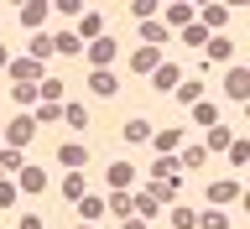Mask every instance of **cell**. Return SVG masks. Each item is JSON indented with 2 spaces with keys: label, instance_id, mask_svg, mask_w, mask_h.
<instances>
[{
  "label": "cell",
  "instance_id": "cell-33",
  "mask_svg": "<svg viewBox=\"0 0 250 229\" xmlns=\"http://www.w3.org/2000/svg\"><path fill=\"white\" fill-rule=\"evenodd\" d=\"M193 120H198L203 130H208V125H219V109L208 104V99H198V104H193Z\"/></svg>",
  "mask_w": 250,
  "mask_h": 229
},
{
  "label": "cell",
  "instance_id": "cell-14",
  "mask_svg": "<svg viewBox=\"0 0 250 229\" xmlns=\"http://www.w3.org/2000/svg\"><path fill=\"white\" fill-rule=\"evenodd\" d=\"M47 11H52V5H47V0H26V5H21V26H26V31H42Z\"/></svg>",
  "mask_w": 250,
  "mask_h": 229
},
{
  "label": "cell",
  "instance_id": "cell-1",
  "mask_svg": "<svg viewBox=\"0 0 250 229\" xmlns=\"http://www.w3.org/2000/svg\"><path fill=\"white\" fill-rule=\"evenodd\" d=\"M37 136H42V130H37V120H31V115H16V120L5 125V146H16V151H26Z\"/></svg>",
  "mask_w": 250,
  "mask_h": 229
},
{
  "label": "cell",
  "instance_id": "cell-27",
  "mask_svg": "<svg viewBox=\"0 0 250 229\" xmlns=\"http://www.w3.org/2000/svg\"><path fill=\"white\" fill-rule=\"evenodd\" d=\"M125 141H130V146H136V141H151V120H125V130H120Z\"/></svg>",
  "mask_w": 250,
  "mask_h": 229
},
{
  "label": "cell",
  "instance_id": "cell-2",
  "mask_svg": "<svg viewBox=\"0 0 250 229\" xmlns=\"http://www.w3.org/2000/svg\"><path fill=\"white\" fill-rule=\"evenodd\" d=\"M58 162L68 172H83V167H89V146H83V141H62V146H58Z\"/></svg>",
  "mask_w": 250,
  "mask_h": 229
},
{
  "label": "cell",
  "instance_id": "cell-19",
  "mask_svg": "<svg viewBox=\"0 0 250 229\" xmlns=\"http://www.w3.org/2000/svg\"><path fill=\"white\" fill-rule=\"evenodd\" d=\"M203 47H208V58H203V62H229L234 58V42H229V37H208Z\"/></svg>",
  "mask_w": 250,
  "mask_h": 229
},
{
  "label": "cell",
  "instance_id": "cell-11",
  "mask_svg": "<svg viewBox=\"0 0 250 229\" xmlns=\"http://www.w3.org/2000/svg\"><path fill=\"white\" fill-rule=\"evenodd\" d=\"M104 183L115 187V193H130V183H136V167H130V162H109Z\"/></svg>",
  "mask_w": 250,
  "mask_h": 229
},
{
  "label": "cell",
  "instance_id": "cell-3",
  "mask_svg": "<svg viewBox=\"0 0 250 229\" xmlns=\"http://www.w3.org/2000/svg\"><path fill=\"white\" fill-rule=\"evenodd\" d=\"M115 52H120V47L109 42V37H99V42H89V52H83V58L94 62V73H109V62H115Z\"/></svg>",
  "mask_w": 250,
  "mask_h": 229
},
{
  "label": "cell",
  "instance_id": "cell-22",
  "mask_svg": "<svg viewBox=\"0 0 250 229\" xmlns=\"http://www.w3.org/2000/svg\"><path fill=\"white\" fill-rule=\"evenodd\" d=\"M89 94H99V99H109V94H120L115 73H89Z\"/></svg>",
  "mask_w": 250,
  "mask_h": 229
},
{
  "label": "cell",
  "instance_id": "cell-16",
  "mask_svg": "<svg viewBox=\"0 0 250 229\" xmlns=\"http://www.w3.org/2000/svg\"><path fill=\"white\" fill-rule=\"evenodd\" d=\"M52 58H83V42H78L73 31H58L52 37Z\"/></svg>",
  "mask_w": 250,
  "mask_h": 229
},
{
  "label": "cell",
  "instance_id": "cell-32",
  "mask_svg": "<svg viewBox=\"0 0 250 229\" xmlns=\"http://www.w3.org/2000/svg\"><path fill=\"white\" fill-rule=\"evenodd\" d=\"M172 229H198V214L183 208V203H172Z\"/></svg>",
  "mask_w": 250,
  "mask_h": 229
},
{
  "label": "cell",
  "instance_id": "cell-18",
  "mask_svg": "<svg viewBox=\"0 0 250 229\" xmlns=\"http://www.w3.org/2000/svg\"><path fill=\"white\" fill-rule=\"evenodd\" d=\"M172 99H177V104H188V109H193V104H198V99H203V83H198V78H183V83L172 89Z\"/></svg>",
  "mask_w": 250,
  "mask_h": 229
},
{
  "label": "cell",
  "instance_id": "cell-24",
  "mask_svg": "<svg viewBox=\"0 0 250 229\" xmlns=\"http://www.w3.org/2000/svg\"><path fill=\"white\" fill-rule=\"evenodd\" d=\"M11 99L21 104V115H31V109H37V83H16V89H11Z\"/></svg>",
  "mask_w": 250,
  "mask_h": 229
},
{
  "label": "cell",
  "instance_id": "cell-25",
  "mask_svg": "<svg viewBox=\"0 0 250 229\" xmlns=\"http://www.w3.org/2000/svg\"><path fill=\"white\" fill-rule=\"evenodd\" d=\"M83 183H89L83 172H68V177H62V198H68V203H78V198H83Z\"/></svg>",
  "mask_w": 250,
  "mask_h": 229
},
{
  "label": "cell",
  "instance_id": "cell-30",
  "mask_svg": "<svg viewBox=\"0 0 250 229\" xmlns=\"http://www.w3.org/2000/svg\"><path fill=\"white\" fill-rule=\"evenodd\" d=\"M78 214H83V224H89V219H99V214H104V198L83 193V198H78Z\"/></svg>",
  "mask_w": 250,
  "mask_h": 229
},
{
  "label": "cell",
  "instance_id": "cell-35",
  "mask_svg": "<svg viewBox=\"0 0 250 229\" xmlns=\"http://www.w3.org/2000/svg\"><path fill=\"white\" fill-rule=\"evenodd\" d=\"M198 229H229V219L219 214V208H203V214H198Z\"/></svg>",
  "mask_w": 250,
  "mask_h": 229
},
{
  "label": "cell",
  "instance_id": "cell-10",
  "mask_svg": "<svg viewBox=\"0 0 250 229\" xmlns=\"http://www.w3.org/2000/svg\"><path fill=\"white\" fill-rule=\"evenodd\" d=\"M73 37H78V42H99V37H104V16H99V11H83Z\"/></svg>",
  "mask_w": 250,
  "mask_h": 229
},
{
  "label": "cell",
  "instance_id": "cell-8",
  "mask_svg": "<svg viewBox=\"0 0 250 229\" xmlns=\"http://www.w3.org/2000/svg\"><path fill=\"white\" fill-rule=\"evenodd\" d=\"M5 73H11V83H37V78H42V62H31V58H11V62H5Z\"/></svg>",
  "mask_w": 250,
  "mask_h": 229
},
{
  "label": "cell",
  "instance_id": "cell-31",
  "mask_svg": "<svg viewBox=\"0 0 250 229\" xmlns=\"http://www.w3.org/2000/svg\"><path fill=\"white\" fill-rule=\"evenodd\" d=\"M104 208H109L115 219H136V214H130V193H109V203H104Z\"/></svg>",
  "mask_w": 250,
  "mask_h": 229
},
{
  "label": "cell",
  "instance_id": "cell-7",
  "mask_svg": "<svg viewBox=\"0 0 250 229\" xmlns=\"http://www.w3.org/2000/svg\"><path fill=\"white\" fill-rule=\"evenodd\" d=\"M177 187H183V177H151V187H146V198H156L162 208H167V203H177Z\"/></svg>",
  "mask_w": 250,
  "mask_h": 229
},
{
  "label": "cell",
  "instance_id": "cell-6",
  "mask_svg": "<svg viewBox=\"0 0 250 229\" xmlns=\"http://www.w3.org/2000/svg\"><path fill=\"white\" fill-rule=\"evenodd\" d=\"M47 183H52V177H47L42 167H21L16 172V193H47Z\"/></svg>",
  "mask_w": 250,
  "mask_h": 229
},
{
  "label": "cell",
  "instance_id": "cell-38",
  "mask_svg": "<svg viewBox=\"0 0 250 229\" xmlns=\"http://www.w3.org/2000/svg\"><path fill=\"white\" fill-rule=\"evenodd\" d=\"M16 198H21V193H16V183H11V177H0V208H11Z\"/></svg>",
  "mask_w": 250,
  "mask_h": 229
},
{
  "label": "cell",
  "instance_id": "cell-37",
  "mask_svg": "<svg viewBox=\"0 0 250 229\" xmlns=\"http://www.w3.org/2000/svg\"><path fill=\"white\" fill-rule=\"evenodd\" d=\"M183 42H188V47H203V42H208V31L193 21V26H183Z\"/></svg>",
  "mask_w": 250,
  "mask_h": 229
},
{
  "label": "cell",
  "instance_id": "cell-4",
  "mask_svg": "<svg viewBox=\"0 0 250 229\" xmlns=\"http://www.w3.org/2000/svg\"><path fill=\"white\" fill-rule=\"evenodd\" d=\"M162 62H167V58H162L156 47H136V52H130V73H146V78H151Z\"/></svg>",
  "mask_w": 250,
  "mask_h": 229
},
{
  "label": "cell",
  "instance_id": "cell-12",
  "mask_svg": "<svg viewBox=\"0 0 250 229\" xmlns=\"http://www.w3.org/2000/svg\"><path fill=\"white\" fill-rule=\"evenodd\" d=\"M177 83H183V68H177V62H162V68L151 73V89H156V94H172Z\"/></svg>",
  "mask_w": 250,
  "mask_h": 229
},
{
  "label": "cell",
  "instance_id": "cell-29",
  "mask_svg": "<svg viewBox=\"0 0 250 229\" xmlns=\"http://www.w3.org/2000/svg\"><path fill=\"white\" fill-rule=\"evenodd\" d=\"M125 11L136 16V21H151V16H162V5H156V0H130Z\"/></svg>",
  "mask_w": 250,
  "mask_h": 229
},
{
  "label": "cell",
  "instance_id": "cell-39",
  "mask_svg": "<svg viewBox=\"0 0 250 229\" xmlns=\"http://www.w3.org/2000/svg\"><path fill=\"white\" fill-rule=\"evenodd\" d=\"M52 11H58V16H83V5H78V0H58Z\"/></svg>",
  "mask_w": 250,
  "mask_h": 229
},
{
  "label": "cell",
  "instance_id": "cell-23",
  "mask_svg": "<svg viewBox=\"0 0 250 229\" xmlns=\"http://www.w3.org/2000/svg\"><path fill=\"white\" fill-rule=\"evenodd\" d=\"M62 125H68V130H89V109L83 104H62Z\"/></svg>",
  "mask_w": 250,
  "mask_h": 229
},
{
  "label": "cell",
  "instance_id": "cell-21",
  "mask_svg": "<svg viewBox=\"0 0 250 229\" xmlns=\"http://www.w3.org/2000/svg\"><path fill=\"white\" fill-rule=\"evenodd\" d=\"M26 58H31V62H47V58H52V37H47V31H31Z\"/></svg>",
  "mask_w": 250,
  "mask_h": 229
},
{
  "label": "cell",
  "instance_id": "cell-43",
  "mask_svg": "<svg viewBox=\"0 0 250 229\" xmlns=\"http://www.w3.org/2000/svg\"><path fill=\"white\" fill-rule=\"evenodd\" d=\"M0 141H5V125H0Z\"/></svg>",
  "mask_w": 250,
  "mask_h": 229
},
{
  "label": "cell",
  "instance_id": "cell-13",
  "mask_svg": "<svg viewBox=\"0 0 250 229\" xmlns=\"http://www.w3.org/2000/svg\"><path fill=\"white\" fill-rule=\"evenodd\" d=\"M224 94L229 99H250V68H229L224 73Z\"/></svg>",
  "mask_w": 250,
  "mask_h": 229
},
{
  "label": "cell",
  "instance_id": "cell-17",
  "mask_svg": "<svg viewBox=\"0 0 250 229\" xmlns=\"http://www.w3.org/2000/svg\"><path fill=\"white\" fill-rule=\"evenodd\" d=\"M229 141H234L229 125H208V136H203V151H229Z\"/></svg>",
  "mask_w": 250,
  "mask_h": 229
},
{
  "label": "cell",
  "instance_id": "cell-26",
  "mask_svg": "<svg viewBox=\"0 0 250 229\" xmlns=\"http://www.w3.org/2000/svg\"><path fill=\"white\" fill-rule=\"evenodd\" d=\"M26 162H21V151L16 146H0V177H11V172H21Z\"/></svg>",
  "mask_w": 250,
  "mask_h": 229
},
{
  "label": "cell",
  "instance_id": "cell-42",
  "mask_svg": "<svg viewBox=\"0 0 250 229\" xmlns=\"http://www.w3.org/2000/svg\"><path fill=\"white\" fill-rule=\"evenodd\" d=\"M5 62H11V52H5V42H0V68H5Z\"/></svg>",
  "mask_w": 250,
  "mask_h": 229
},
{
  "label": "cell",
  "instance_id": "cell-15",
  "mask_svg": "<svg viewBox=\"0 0 250 229\" xmlns=\"http://www.w3.org/2000/svg\"><path fill=\"white\" fill-rule=\"evenodd\" d=\"M162 42H167V26H162V16L141 21V47H156V52H162Z\"/></svg>",
  "mask_w": 250,
  "mask_h": 229
},
{
  "label": "cell",
  "instance_id": "cell-20",
  "mask_svg": "<svg viewBox=\"0 0 250 229\" xmlns=\"http://www.w3.org/2000/svg\"><path fill=\"white\" fill-rule=\"evenodd\" d=\"M203 162H208V151H203V146H183V151H177V172H198Z\"/></svg>",
  "mask_w": 250,
  "mask_h": 229
},
{
  "label": "cell",
  "instance_id": "cell-28",
  "mask_svg": "<svg viewBox=\"0 0 250 229\" xmlns=\"http://www.w3.org/2000/svg\"><path fill=\"white\" fill-rule=\"evenodd\" d=\"M31 120H37V130H42V125H58L62 120V104H37V109H31Z\"/></svg>",
  "mask_w": 250,
  "mask_h": 229
},
{
  "label": "cell",
  "instance_id": "cell-9",
  "mask_svg": "<svg viewBox=\"0 0 250 229\" xmlns=\"http://www.w3.org/2000/svg\"><path fill=\"white\" fill-rule=\"evenodd\" d=\"M240 198V183H234V177H214V183H208V203H214V208H224V203H234Z\"/></svg>",
  "mask_w": 250,
  "mask_h": 229
},
{
  "label": "cell",
  "instance_id": "cell-44",
  "mask_svg": "<svg viewBox=\"0 0 250 229\" xmlns=\"http://www.w3.org/2000/svg\"><path fill=\"white\" fill-rule=\"evenodd\" d=\"M78 229H94V224H78Z\"/></svg>",
  "mask_w": 250,
  "mask_h": 229
},
{
  "label": "cell",
  "instance_id": "cell-41",
  "mask_svg": "<svg viewBox=\"0 0 250 229\" xmlns=\"http://www.w3.org/2000/svg\"><path fill=\"white\" fill-rule=\"evenodd\" d=\"M120 229H146V224H141V219H120Z\"/></svg>",
  "mask_w": 250,
  "mask_h": 229
},
{
  "label": "cell",
  "instance_id": "cell-36",
  "mask_svg": "<svg viewBox=\"0 0 250 229\" xmlns=\"http://www.w3.org/2000/svg\"><path fill=\"white\" fill-rule=\"evenodd\" d=\"M151 177H183V172H177V156H156Z\"/></svg>",
  "mask_w": 250,
  "mask_h": 229
},
{
  "label": "cell",
  "instance_id": "cell-34",
  "mask_svg": "<svg viewBox=\"0 0 250 229\" xmlns=\"http://www.w3.org/2000/svg\"><path fill=\"white\" fill-rule=\"evenodd\" d=\"M229 162H234V167H245V162H250V141H245V136L229 141Z\"/></svg>",
  "mask_w": 250,
  "mask_h": 229
},
{
  "label": "cell",
  "instance_id": "cell-5",
  "mask_svg": "<svg viewBox=\"0 0 250 229\" xmlns=\"http://www.w3.org/2000/svg\"><path fill=\"white\" fill-rule=\"evenodd\" d=\"M151 146H156V156H177V151H183V130H177V125L151 130Z\"/></svg>",
  "mask_w": 250,
  "mask_h": 229
},
{
  "label": "cell",
  "instance_id": "cell-40",
  "mask_svg": "<svg viewBox=\"0 0 250 229\" xmlns=\"http://www.w3.org/2000/svg\"><path fill=\"white\" fill-rule=\"evenodd\" d=\"M16 229H42V219H37V214H26V219H21Z\"/></svg>",
  "mask_w": 250,
  "mask_h": 229
}]
</instances>
